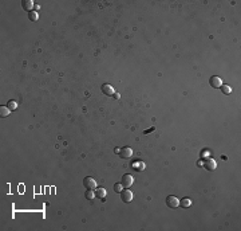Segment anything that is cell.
<instances>
[{
	"mask_svg": "<svg viewBox=\"0 0 241 231\" xmlns=\"http://www.w3.org/2000/svg\"><path fill=\"white\" fill-rule=\"evenodd\" d=\"M120 199L125 203H130L131 200H133V192H131L130 190H122V192H120Z\"/></svg>",
	"mask_w": 241,
	"mask_h": 231,
	"instance_id": "cell-5",
	"label": "cell"
},
{
	"mask_svg": "<svg viewBox=\"0 0 241 231\" xmlns=\"http://www.w3.org/2000/svg\"><path fill=\"white\" fill-rule=\"evenodd\" d=\"M180 206L184 207V208L190 207L192 206V199H189V198H184V199H181L180 200Z\"/></svg>",
	"mask_w": 241,
	"mask_h": 231,
	"instance_id": "cell-11",
	"label": "cell"
},
{
	"mask_svg": "<svg viewBox=\"0 0 241 231\" xmlns=\"http://www.w3.org/2000/svg\"><path fill=\"white\" fill-rule=\"evenodd\" d=\"M120 183H122L123 187L129 188V187H131V184L134 183V177L129 173H125L123 176H122V179H120Z\"/></svg>",
	"mask_w": 241,
	"mask_h": 231,
	"instance_id": "cell-2",
	"label": "cell"
},
{
	"mask_svg": "<svg viewBox=\"0 0 241 231\" xmlns=\"http://www.w3.org/2000/svg\"><path fill=\"white\" fill-rule=\"evenodd\" d=\"M83 186L86 187V190H95L97 188V180L94 177H85V180H83Z\"/></svg>",
	"mask_w": 241,
	"mask_h": 231,
	"instance_id": "cell-1",
	"label": "cell"
},
{
	"mask_svg": "<svg viewBox=\"0 0 241 231\" xmlns=\"http://www.w3.org/2000/svg\"><path fill=\"white\" fill-rule=\"evenodd\" d=\"M113 97H114L115 100H119V98H120V94H118V93H114V94H113Z\"/></svg>",
	"mask_w": 241,
	"mask_h": 231,
	"instance_id": "cell-19",
	"label": "cell"
},
{
	"mask_svg": "<svg viewBox=\"0 0 241 231\" xmlns=\"http://www.w3.org/2000/svg\"><path fill=\"white\" fill-rule=\"evenodd\" d=\"M131 155H133V151H131L130 146H123V148L119 151L120 159H130Z\"/></svg>",
	"mask_w": 241,
	"mask_h": 231,
	"instance_id": "cell-7",
	"label": "cell"
},
{
	"mask_svg": "<svg viewBox=\"0 0 241 231\" xmlns=\"http://www.w3.org/2000/svg\"><path fill=\"white\" fill-rule=\"evenodd\" d=\"M209 83H210V86H212L213 89H218V87H221L222 81H221V78H220V77L213 75V77H210Z\"/></svg>",
	"mask_w": 241,
	"mask_h": 231,
	"instance_id": "cell-6",
	"label": "cell"
},
{
	"mask_svg": "<svg viewBox=\"0 0 241 231\" xmlns=\"http://www.w3.org/2000/svg\"><path fill=\"white\" fill-rule=\"evenodd\" d=\"M22 6H23V8H24L25 11H32V8H34V1L32 0H23L22 1Z\"/></svg>",
	"mask_w": 241,
	"mask_h": 231,
	"instance_id": "cell-10",
	"label": "cell"
},
{
	"mask_svg": "<svg viewBox=\"0 0 241 231\" xmlns=\"http://www.w3.org/2000/svg\"><path fill=\"white\" fill-rule=\"evenodd\" d=\"M166 204H168L169 208H175V207L180 206V200L174 196V195H169L166 198Z\"/></svg>",
	"mask_w": 241,
	"mask_h": 231,
	"instance_id": "cell-3",
	"label": "cell"
},
{
	"mask_svg": "<svg viewBox=\"0 0 241 231\" xmlns=\"http://www.w3.org/2000/svg\"><path fill=\"white\" fill-rule=\"evenodd\" d=\"M8 114H10V109L7 106H1L0 108V116L1 117H8Z\"/></svg>",
	"mask_w": 241,
	"mask_h": 231,
	"instance_id": "cell-13",
	"label": "cell"
},
{
	"mask_svg": "<svg viewBox=\"0 0 241 231\" xmlns=\"http://www.w3.org/2000/svg\"><path fill=\"white\" fill-rule=\"evenodd\" d=\"M154 129H156V128H154V127H152V128H150V129L145 130V134H147V133H149V132H152V130H154Z\"/></svg>",
	"mask_w": 241,
	"mask_h": 231,
	"instance_id": "cell-20",
	"label": "cell"
},
{
	"mask_svg": "<svg viewBox=\"0 0 241 231\" xmlns=\"http://www.w3.org/2000/svg\"><path fill=\"white\" fill-rule=\"evenodd\" d=\"M221 92H222V94H225V95H228V94H230V92H232V89L229 87L228 85H221Z\"/></svg>",
	"mask_w": 241,
	"mask_h": 231,
	"instance_id": "cell-16",
	"label": "cell"
},
{
	"mask_svg": "<svg viewBox=\"0 0 241 231\" xmlns=\"http://www.w3.org/2000/svg\"><path fill=\"white\" fill-rule=\"evenodd\" d=\"M7 108L10 109V110H15V109L18 108V102L11 100V101H8V104H7Z\"/></svg>",
	"mask_w": 241,
	"mask_h": 231,
	"instance_id": "cell-15",
	"label": "cell"
},
{
	"mask_svg": "<svg viewBox=\"0 0 241 231\" xmlns=\"http://www.w3.org/2000/svg\"><path fill=\"white\" fill-rule=\"evenodd\" d=\"M143 168H145V164H143V163L137 164V171H143Z\"/></svg>",
	"mask_w": 241,
	"mask_h": 231,
	"instance_id": "cell-18",
	"label": "cell"
},
{
	"mask_svg": "<svg viewBox=\"0 0 241 231\" xmlns=\"http://www.w3.org/2000/svg\"><path fill=\"white\" fill-rule=\"evenodd\" d=\"M85 196H86V199L92 200L94 198H95V193H94V191H92V190H87V191H86V193H85Z\"/></svg>",
	"mask_w": 241,
	"mask_h": 231,
	"instance_id": "cell-14",
	"label": "cell"
},
{
	"mask_svg": "<svg viewBox=\"0 0 241 231\" xmlns=\"http://www.w3.org/2000/svg\"><path fill=\"white\" fill-rule=\"evenodd\" d=\"M122 190H123V186H122V183H115L114 184V191L117 193H120L122 192Z\"/></svg>",
	"mask_w": 241,
	"mask_h": 231,
	"instance_id": "cell-17",
	"label": "cell"
},
{
	"mask_svg": "<svg viewBox=\"0 0 241 231\" xmlns=\"http://www.w3.org/2000/svg\"><path fill=\"white\" fill-rule=\"evenodd\" d=\"M204 167H205V169H208V171H214L217 167V163L214 159H205V161H204Z\"/></svg>",
	"mask_w": 241,
	"mask_h": 231,
	"instance_id": "cell-4",
	"label": "cell"
},
{
	"mask_svg": "<svg viewBox=\"0 0 241 231\" xmlns=\"http://www.w3.org/2000/svg\"><path fill=\"white\" fill-rule=\"evenodd\" d=\"M28 19L31 20V22H36V20L39 19V16H38V14H36L35 10H32V11H30L28 12Z\"/></svg>",
	"mask_w": 241,
	"mask_h": 231,
	"instance_id": "cell-12",
	"label": "cell"
},
{
	"mask_svg": "<svg viewBox=\"0 0 241 231\" xmlns=\"http://www.w3.org/2000/svg\"><path fill=\"white\" fill-rule=\"evenodd\" d=\"M94 193H95V198H98V199H101V200H103L106 198V190L103 187L95 188V190H94Z\"/></svg>",
	"mask_w": 241,
	"mask_h": 231,
	"instance_id": "cell-9",
	"label": "cell"
},
{
	"mask_svg": "<svg viewBox=\"0 0 241 231\" xmlns=\"http://www.w3.org/2000/svg\"><path fill=\"white\" fill-rule=\"evenodd\" d=\"M102 93L105 95H111L113 97V94H114V89H113V86L109 85V83H103L102 85Z\"/></svg>",
	"mask_w": 241,
	"mask_h": 231,
	"instance_id": "cell-8",
	"label": "cell"
}]
</instances>
